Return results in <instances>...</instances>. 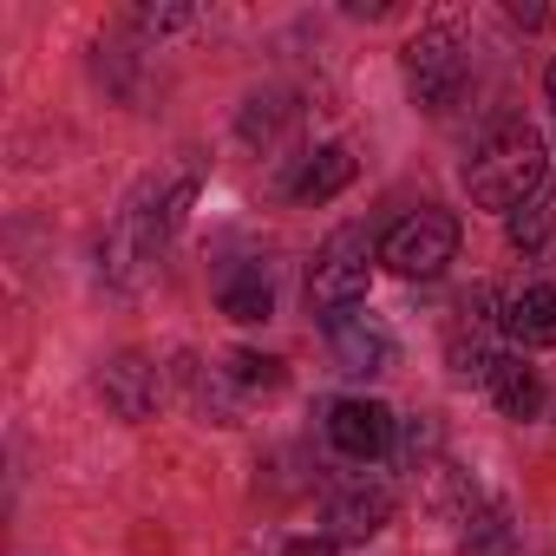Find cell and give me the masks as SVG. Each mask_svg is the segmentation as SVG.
<instances>
[{"label":"cell","mask_w":556,"mask_h":556,"mask_svg":"<svg viewBox=\"0 0 556 556\" xmlns=\"http://www.w3.org/2000/svg\"><path fill=\"white\" fill-rule=\"evenodd\" d=\"M223 374H229L236 387H282V361H262V354H249V348H236V354L223 361Z\"/></svg>","instance_id":"2e32d148"},{"label":"cell","mask_w":556,"mask_h":556,"mask_svg":"<svg viewBox=\"0 0 556 556\" xmlns=\"http://www.w3.org/2000/svg\"><path fill=\"white\" fill-rule=\"evenodd\" d=\"M491 393H497V406L510 413V419H530L536 406H543V380H536V367H523L517 354H504L497 367H491V380H484Z\"/></svg>","instance_id":"4fadbf2b"},{"label":"cell","mask_w":556,"mask_h":556,"mask_svg":"<svg viewBox=\"0 0 556 556\" xmlns=\"http://www.w3.org/2000/svg\"><path fill=\"white\" fill-rule=\"evenodd\" d=\"M504 334L517 348H556V289H523L504 308Z\"/></svg>","instance_id":"8fae6325"},{"label":"cell","mask_w":556,"mask_h":556,"mask_svg":"<svg viewBox=\"0 0 556 556\" xmlns=\"http://www.w3.org/2000/svg\"><path fill=\"white\" fill-rule=\"evenodd\" d=\"M393 413L380 406V400H334L328 406V439H334V452H348V458H380V452H393Z\"/></svg>","instance_id":"52a82bcc"},{"label":"cell","mask_w":556,"mask_h":556,"mask_svg":"<svg viewBox=\"0 0 556 556\" xmlns=\"http://www.w3.org/2000/svg\"><path fill=\"white\" fill-rule=\"evenodd\" d=\"M216 302H223V315H229V321H242V328L268 321V315H275V282H268V268H262V262L229 268L223 282H216Z\"/></svg>","instance_id":"30bf717a"},{"label":"cell","mask_w":556,"mask_h":556,"mask_svg":"<svg viewBox=\"0 0 556 556\" xmlns=\"http://www.w3.org/2000/svg\"><path fill=\"white\" fill-rule=\"evenodd\" d=\"M99 393H105V406L118 413V419H151L157 413V367L151 361H138V354H118V361H105V374H99Z\"/></svg>","instance_id":"9c48e42d"},{"label":"cell","mask_w":556,"mask_h":556,"mask_svg":"<svg viewBox=\"0 0 556 556\" xmlns=\"http://www.w3.org/2000/svg\"><path fill=\"white\" fill-rule=\"evenodd\" d=\"M465 556H517V530H510V517H504V510L478 517V523L465 530Z\"/></svg>","instance_id":"9a60e30c"},{"label":"cell","mask_w":556,"mask_h":556,"mask_svg":"<svg viewBox=\"0 0 556 556\" xmlns=\"http://www.w3.org/2000/svg\"><path fill=\"white\" fill-rule=\"evenodd\" d=\"M504 229H510L517 249H543V242H549V190H536L530 203H517V210L504 216Z\"/></svg>","instance_id":"5bb4252c"},{"label":"cell","mask_w":556,"mask_h":556,"mask_svg":"<svg viewBox=\"0 0 556 556\" xmlns=\"http://www.w3.org/2000/svg\"><path fill=\"white\" fill-rule=\"evenodd\" d=\"M321 328H328V348H334V367H341V374L374 380V374H387V367H393V334H387L374 315L341 308V315H328Z\"/></svg>","instance_id":"8992f818"},{"label":"cell","mask_w":556,"mask_h":556,"mask_svg":"<svg viewBox=\"0 0 556 556\" xmlns=\"http://www.w3.org/2000/svg\"><path fill=\"white\" fill-rule=\"evenodd\" d=\"M184 210H190V177H177L170 190L164 184H144L118 210V223L105 229V275H112L118 289H138L144 275H151V262L164 255V242L184 223Z\"/></svg>","instance_id":"6da1fadb"},{"label":"cell","mask_w":556,"mask_h":556,"mask_svg":"<svg viewBox=\"0 0 556 556\" xmlns=\"http://www.w3.org/2000/svg\"><path fill=\"white\" fill-rule=\"evenodd\" d=\"M367 282H374V236H367L361 223H348V229H334V236L321 242V255H315L308 302H315L321 321H328V315L354 308V302L367 295Z\"/></svg>","instance_id":"3957f363"},{"label":"cell","mask_w":556,"mask_h":556,"mask_svg":"<svg viewBox=\"0 0 556 556\" xmlns=\"http://www.w3.org/2000/svg\"><path fill=\"white\" fill-rule=\"evenodd\" d=\"M439 452V426L419 413V419H406V432H400V465H426Z\"/></svg>","instance_id":"e0dca14e"},{"label":"cell","mask_w":556,"mask_h":556,"mask_svg":"<svg viewBox=\"0 0 556 556\" xmlns=\"http://www.w3.org/2000/svg\"><path fill=\"white\" fill-rule=\"evenodd\" d=\"M452 255H458V223H452L445 210H413V216H400V223L380 236V262H387L393 275H406V282L439 275Z\"/></svg>","instance_id":"277c9868"},{"label":"cell","mask_w":556,"mask_h":556,"mask_svg":"<svg viewBox=\"0 0 556 556\" xmlns=\"http://www.w3.org/2000/svg\"><path fill=\"white\" fill-rule=\"evenodd\" d=\"M282 556H334V543H328V536H295Z\"/></svg>","instance_id":"d6986e66"},{"label":"cell","mask_w":556,"mask_h":556,"mask_svg":"<svg viewBox=\"0 0 556 556\" xmlns=\"http://www.w3.org/2000/svg\"><path fill=\"white\" fill-rule=\"evenodd\" d=\"M406 86H413V99H419L426 112H445V105L458 99V86H465V53H458V40H452L445 27H426V34L406 47Z\"/></svg>","instance_id":"5b68a950"},{"label":"cell","mask_w":556,"mask_h":556,"mask_svg":"<svg viewBox=\"0 0 556 556\" xmlns=\"http://www.w3.org/2000/svg\"><path fill=\"white\" fill-rule=\"evenodd\" d=\"M510 21H517V27H543V21H549V14H543V8H536V0H530V8H523V0H510Z\"/></svg>","instance_id":"ffe728a7"},{"label":"cell","mask_w":556,"mask_h":556,"mask_svg":"<svg viewBox=\"0 0 556 556\" xmlns=\"http://www.w3.org/2000/svg\"><path fill=\"white\" fill-rule=\"evenodd\" d=\"M465 190H471V203L510 216L517 203H530V197L543 190V138H536L530 125H497V131L471 151Z\"/></svg>","instance_id":"7a4b0ae2"},{"label":"cell","mask_w":556,"mask_h":556,"mask_svg":"<svg viewBox=\"0 0 556 556\" xmlns=\"http://www.w3.org/2000/svg\"><path fill=\"white\" fill-rule=\"evenodd\" d=\"M354 184V151L348 144H321V151H308V164H302V177H295V197L302 203H328V197H341Z\"/></svg>","instance_id":"7c38bea8"},{"label":"cell","mask_w":556,"mask_h":556,"mask_svg":"<svg viewBox=\"0 0 556 556\" xmlns=\"http://www.w3.org/2000/svg\"><path fill=\"white\" fill-rule=\"evenodd\" d=\"M387 517H393V491L380 478H348V484L328 491V536L361 543V536L387 530Z\"/></svg>","instance_id":"ba28073f"},{"label":"cell","mask_w":556,"mask_h":556,"mask_svg":"<svg viewBox=\"0 0 556 556\" xmlns=\"http://www.w3.org/2000/svg\"><path fill=\"white\" fill-rule=\"evenodd\" d=\"M543 86H549V105H556V60H549V73H543Z\"/></svg>","instance_id":"44dd1931"},{"label":"cell","mask_w":556,"mask_h":556,"mask_svg":"<svg viewBox=\"0 0 556 556\" xmlns=\"http://www.w3.org/2000/svg\"><path fill=\"white\" fill-rule=\"evenodd\" d=\"M138 27L144 34H177V27H190V8H144Z\"/></svg>","instance_id":"ac0fdd59"}]
</instances>
